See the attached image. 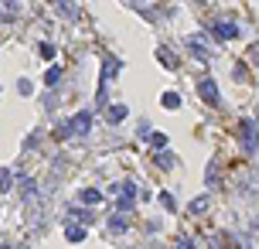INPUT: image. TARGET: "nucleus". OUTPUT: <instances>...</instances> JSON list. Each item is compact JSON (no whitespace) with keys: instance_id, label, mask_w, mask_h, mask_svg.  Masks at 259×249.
Masks as SVG:
<instances>
[{"instance_id":"obj_1","label":"nucleus","mask_w":259,"mask_h":249,"mask_svg":"<svg viewBox=\"0 0 259 249\" xmlns=\"http://www.w3.org/2000/svg\"><path fill=\"white\" fill-rule=\"evenodd\" d=\"M242 147H246V154H256V147H259V134H256V123L252 120H246L242 123Z\"/></svg>"},{"instance_id":"obj_2","label":"nucleus","mask_w":259,"mask_h":249,"mask_svg":"<svg viewBox=\"0 0 259 249\" xmlns=\"http://www.w3.org/2000/svg\"><path fill=\"white\" fill-rule=\"evenodd\" d=\"M198 92H202V99L208 102V106H218V102H222V96H218V86H215V78H202V82H198Z\"/></svg>"},{"instance_id":"obj_3","label":"nucleus","mask_w":259,"mask_h":249,"mask_svg":"<svg viewBox=\"0 0 259 249\" xmlns=\"http://www.w3.org/2000/svg\"><path fill=\"white\" fill-rule=\"evenodd\" d=\"M188 48L194 52V58H198V62H208V58H212V48H208L198 34H194V38H188Z\"/></svg>"},{"instance_id":"obj_4","label":"nucleus","mask_w":259,"mask_h":249,"mask_svg":"<svg viewBox=\"0 0 259 249\" xmlns=\"http://www.w3.org/2000/svg\"><path fill=\"white\" fill-rule=\"evenodd\" d=\"M212 34H215V38L232 41V38H239V28H236V24H215V28H212Z\"/></svg>"},{"instance_id":"obj_5","label":"nucleus","mask_w":259,"mask_h":249,"mask_svg":"<svg viewBox=\"0 0 259 249\" xmlns=\"http://www.w3.org/2000/svg\"><path fill=\"white\" fill-rule=\"evenodd\" d=\"M126 229H130L126 215H112V222H110V236H123Z\"/></svg>"},{"instance_id":"obj_6","label":"nucleus","mask_w":259,"mask_h":249,"mask_svg":"<svg viewBox=\"0 0 259 249\" xmlns=\"http://www.w3.org/2000/svg\"><path fill=\"white\" fill-rule=\"evenodd\" d=\"M106 120H110V123H123V120H126V106H110V110H106Z\"/></svg>"},{"instance_id":"obj_7","label":"nucleus","mask_w":259,"mask_h":249,"mask_svg":"<svg viewBox=\"0 0 259 249\" xmlns=\"http://www.w3.org/2000/svg\"><path fill=\"white\" fill-rule=\"evenodd\" d=\"M65 239H68V242H82V239H86V226H68V229H65Z\"/></svg>"},{"instance_id":"obj_8","label":"nucleus","mask_w":259,"mask_h":249,"mask_svg":"<svg viewBox=\"0 0 259 249\" xmlns=\"http://www.w3.org/2000/svg\"><path fill=\"white\" fill-rule=\"evenodd\" d=\"M157 58H160V65H167V68H178V58L170 55L167 48H160V52H157Z\"/></svg>"},{"instance_id":"obj_9","label":"nucleus","mask_w":259,"mask_h":249,"mask_svg":"<svg viewBox=\"0 0 259 249\" xmlns=\"http://www.w3.org/2000/svg\"><path fill=\"white\" fill-rule=\"evenodd\" d=\"M160 102H164L167 110H178V106H181V96H178V92H164V99H160Z\"/></svg>"},{"instance_id":"obj_10","label":"nucleus","mask_w":259,"mask_h":249,"mask_svg":"<svg viewBox=\"0 0 259 249\" xmlns=\"http://www.w3.org/2000/svg\"><path fill=\"white\" fill-rule=\"evenodd\" d=\"M82 202H86V205H99V202H102V194L96 192V188H89V192H82Z\"/></svg>"},{"instance_id":"obj_11","label":"nucleus","mask_w":259,"mask_h":249,"mask_svg":"<svg viewBox=\"0 0 259 249\" xmlns=\"http://www.w3.org/2000/svg\"><path fill=\"white\" fill-rule=\"evenodd\" d=\"M147 140H150V147H157V150H160V147H167V134H150Z\"/></svg>"},{"instance_id":"obj_12","label":"nucleus","mask_w":259,"mask_h":249,"mask_svg":"<svg viewBox=\"0 0 259 249\" xmlns=\"http://www.w3.org/2000/svg\"><path fill=\"white\" fill-rule=\"evenodd\" d=\"M58 78H62V68H58V65H55V68H48V76H44V82H48L52 89L58 86Z\"/></svg>"},{"instance_id":"obj_13","label":"nucleus","mask_w":259,"mask_h":249,"mask_svg":"<svg viewBox=\"0 0 259 249\" xmlns=\"http://www.w3.org/2000/svg\"><path fill=\"white\" fill-rule=\"evenodd\" d=\"M10 181H14L10 171H7V168H0V192H7V188H10Z\"/></svg>"},{"instance_id":"obj_14","label":"nucleus","mask_w":259,"mask_h":249,"mask_svg":"<svg viewBox=\"0 0 259 249\" xmlns=\"http://www.w3.org/2000/svg\"><path fill=\"white\" fill-rule=\"evenodd\" d=\"M204 208H208V194H202V198L191 202V212H204Z\"/></svg>"},{"instance_id":"obj_15","label":"nucleus","mask_w":259,"mask_h":249,"mask_svg":"<svg viewBox=\"0 0 259 249\" xmlns=\"http://www.w3.org/2000/svg\"><path fill=\"white\" fill-rule=\"evenodd\" d=\"M157 164H160V168H174V157H170V154H157Z\"/></svg>"},{"instance_id":"obj_16","label":"nucleus","mask_w":259,"mask_h":249,"mask_svg":"<svg viewBox=\"0 0 259 249\" xmlns=\"http://www.w3.org/2000/svg\"><path fill=\"white\" fill-rule=\"evenodd\" d=\"M160 205H164L167 212H174V208H178V205H174V198H170V194H160Z\"/></svg>"},{"instance_id":"obj_17","label":"nucleus","mask_w":259,"mask_h":249,"mask_svg":"<svg viewBox=\"0 0 259 249\" xmlns=\"http://www.w3.org/2000/svg\"><path fill=\"white\" fill-rule=\"evenodd\" d=\"M178 249H194V242H188V239H181V242H178Z\"/></svg>"},{"instance_id":"obj_18","label":"nucleus","mask_w":259,"mask_h":249,"mask_svg":"<svg viewBox=\"0 0 259 249\" xmlns=\"http://www.w3.org/2000/svg\"><path fill=\"white\" fill-rule=\"evenodd\" d=\"M256 110H259V106H256ZM256 120H259V113H256Z\"/></svg>"}]
</instances>
